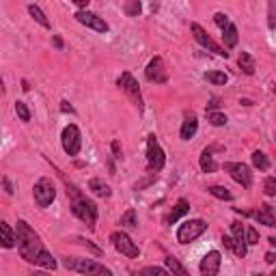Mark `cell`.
I'll return each mask as SVG.
<instances>
[{"mask_svg": "<svg viewBox=\"0 0 276 276\" xmlns=\"http://www.w3.org/2000/svg\"><path fill=\"white\" fill-rule=\"evenodd\" d=\"M16 246L24 261L33 265H41L48 270H56V259L43 248L39 235L31 229L26 220H18L16 224Z\"/></svg>", "mask_w": 276, "mask_h": 276, "instance_id": "obj_1", "label": "cell"}, {"mask_svg": "<svg viewBox=\"0 0 276 276\" xmlns=\"http://www.w3.org/2000/svg\"><path fill=\"white\" fill-rule=\"evenodd\" d=\"M71 192V197H74V201H71V212H74L76 218H80L89 229H95V222H97V205L93 203L91 199L82 197V194H78V190L74 188V190H67Z\"/></svg>", "mask_w": 276, "mask_h": 276, "instance_id": "obj_2", "label": "cell"}, {"mask_svg": "<svg viewBox=\"0 0 276 276\" xmlns=\"http://www.w3.org/2000/svg\"><path fill=\"white\" fill-rule=\"evenodd\" d=\"M63 265L71 272H78V274H97V276H110L112 272L108 270L106 265L97 263L93 259H80V257H67L63 259Z\"/></svg>", "mask_w": 276, "mask_h": 276, "instance_id": "obj_3", "label": "cell"}, {"mask_svg": "<svg viewBox=\"0 0 276 276\" xmlns=\"http://www.w3.org/2000/svg\"><path fill=\"white\" fill-rule=\"evenodd\" d=\"M166 164V156L160 141L156 138V134L147 136V171L149 173H160Z\"/></svg>", "mask_w": 276, "mask_h": 276, "instance_id": "obj_4", "label": "cell"}, {"mask_svg": "<svg viewBox=\"0 0 276 276\" xmlns=\"http://www.w3.org/2000/svg\"><path fill=\"white\" fill-rule=\"evenodd\" d=\"M117 86L123 93H125V95L129 97V101H132V104L138 108V112H143L145 104H143V95H141V86H138L136 78L129 74V71H123V74L117 78Z\"/></svg>", "mask_w": 276, "mask_h": 276, "instance_id": "obj_5", "label": "cell"}, {"mask_svg": "<svg viewBox=\"0 0 276 276\" xmlns=\"http://www.w3.org/2000/svg\"><path fill=\"white\" fill-rule=\"evenodd\" d=\"M205 231H207V222L201 220V218L186 220L184 224H179V229H177V242L179 244H190L197 237H201Z\"/></svg>", "mask_w": 276, "mask_h": 276, "instance_id": "obj_6", "label": "cell"}, {"mask_svg": "<svg viewBox=\"0 0 276 276\" xmlns=\"http://www.w3.org/2000/svg\"><path fill=\"white\" fill-rule=\"evenodd\" d=\"M110 242L114 246V250L121 252L123 257H127V259H138V257H141V248L134 244V239L129 237L125 231H112Z\"/></svg>", "mask_w": 276, "mask_h": 276, "instance_id": "obj_7", "label": "cell"}, {"mask_svg": "<svg viewBox=\"0 0 276 276\" xmlns=\"http://www.w3.org/2000/svg\"><path fill=\"white\" fill-rule=\"evenodd\" d=\"M33 197H35V203H37L39 207L52 205V201L56 199V186L52 184V179L41 177L37 184L33 186Z\"/></svg>", "mask_w": 276, "mask_h": 276, "instance_id": "obj_8", "label": "cell"}, {"mask_svg": "<svg viewBox=\"0 0 276 276\" xmlns=\"http://www.w3.org/2000/svg\"><path fill=\"white\" fill-rule=\"evenodd\" d=\"M61 143H63V149L67 156H78L80 154V147H82V134H80L78 125H67L61 134Z\"/></svg>", "mask_w": 276, "mask_h": 276, "instance_id": "obj_9", "label": "cell"}, {"mask_svg": "<svg viewBox=\"0 0 276 276\" xmlns=\"http://www.w3.org/2000/svg\"><path fill=\"white\" fill-rule=\"evenodd\" d=\"M190 31H192V35H194V39H197L203 48H207L209 52H214V54H218V56H222V59H229V52H227V50L218 46V43H216L212 37H209L207 31H205V28H203L201 24L192 22V24H190Z\"/></svg>", "mask_w": 276, "mask_h": 276, "instance_id": "obj_10", "label": "cell"}, {"mask_svg": "<svg viewBox=\"0 0 276 276\" xmlns=\"http://www.w3.org/2000/svg\"><path fill=\"white\" fill-rule=\"evenodd\" d=\"M145 78H147L149 82H156V84H164L166 80H169V71H166L162 56H154V59L149 61L147 69H145Z\"/></svg>", "mask_w": 276, "mask_h": 276, "instance_id": "obj_11", "label": "cell"}, {"mask_svg": "<svg viewBox=\"0 0 276 276\" xmlns=\"http://www.w3.org/2000/svg\"><path fill=\"white\" fill-rule=\"evenodd\" d=\"M222 169L227 171L229 175L237 181V184H242L244 188L252 186V173H250V169L246 164H242V162H224Z\"/></svg>", "mask_w": 276, "mask_h": 276, "instance_id": "obj_12", "label": "cell"}, {"mask_svg": "<svg viewBox=\"0 0 276 276\" xmlns=\"http://www.w3.org/2000/svg\"><path fill=\"white\" fill-rule=\"evenodd\" d=\"M74 18L80 22V24L89 26V28H93V31H97V33H108V31H110V24H108L104 18H99L97 13H91L86 9H80Z\"/></svg>", "mask_w": 276, "mask_h": 276, "instance_id": "obj_13", "label": "cell"}, {"mask_svg": "<svg viewBox=\"0 0 276 276\" xmlns=\"http://www.w3.org/2000/svg\"><path fill=\"white\" fill-rule=\"evenodd\" d=\"M231 239H233L231 250H233L239 259H244L246 252H248V248H246V239H244V224L239 220L231 222Z\"/></svg>", "mask_w": 276, "mask_h": 276, "instance_id": "obj_14", "label": "cell"}, {"mask_svg": "<svg viewBox=\"0 0 276 276\" xmlns=\"http://www.w3.org/2000/svg\"><path fill=\"white\" fill-rule=\"evenodd\" d=\"M220 265H222V255L218 250H209L205 257H203L199 270L203 276H216L220 272Z\"/></svg>", "mask_w": 276, "mask_h": 276, "instance_id": "obj_15", "label": "cell"}, {"mask_svg": "<svg viewBox=\"0 0 276 276\" xmlns=\"http://www.w3.org/2000/svg\"><path fill=\"white\" fill-rule=\"evenodd\" d=\"M252 216H255V220L259 224H265V227H270V229L276 227V212H274V207L270 205V203L259 205V209L257 212H252Z\"/></svg>", "mask_w": 276, "mask_h": 276, "instance_id": "obj_16", "label": "cell"}, {"mask_svg": "<svg viewBox=\"0 0 276 276\" xmlns=\"http://www.w3.org/2000/svg\"><path fill=\"white\" fill-rule=\"evenodd\" d=\"M199 132V119L194 112H186V119L184 123H181V129H179V136L181 141H190V138H194V134Z\"/></svg>", "mask_w": 276, "mask_h": 276, "instance_id": "obj_17", "label": "cell"}, {"mask_svg": "<svg viewBox=\"0 0 276 276\" xmlns=\"http://www.w3.org/2000/svg\"><path fill=\"white\" fill-rule=\"evenodd\" d=\"M214 151H222L220 145H214V147H207V149H203V154H201V160H199V164H201V171L203 173H214L218 169V164L214 162Z\"/></svg>", "mask_w": 276, "mask_h": 276, "instance_id": "obj_18", "label": "cell"}, {"mask_svg": "<svg viewBox=\"0 0 276 276\" xmlns=\"http://www.w3.org/2000/svg\"><path fill=\"white\" fill-rule=\"evenodd\" d=\"M188 212H190V203H188L186 199H179L177 203H175V207L171 209L169 214H166V218H164V224H173V222H177L181 216H186Z\"/></svg>", "mask_w": 276, "mask_h": 276, "instance_id": "obj_19", "label": "cell"}, {"mask_svg": "<svg viewBox=\"0 0 276 276\" xmlns=\"http://www.w3.org/2000/svg\"><path fill=\"white\" fill-rule=\"evenodd\" d=\"M0 246L3 248H16V233L3 218H0Z\"/></svg>", "mask_w": 276, "mask_h": 276, "instance_id": "obj_20", "label": "cell"}, {"mask_svg": "<svg viewBox=\"0 0 276 276\" xmlns=\"http://www.w3.org/2000/svg\"><path fill=\"white\" fill-rule=\"evenodd\" d=\"M222 41H224V48L227 50H233L237 46V26L233 22H229V24L222 28Z\"/></svg>", "mask_w": 276, "mask_h": 276, "instance_id": "obj_21", "label": "cell"}, {"mask_svg": "<svg viewBox=\"0 0 276 276\" xmlns=\"http://www.w3.org/2000/svg\"><path fill=\"white\" fill-rule=\"evenodd\" d=\"M89 190L93 192V194H95V197H110V194H112V190H110V186H108V184H104V181H101V179H91L89 181Z\"/></svg>", "mask_w": 276, "mask_h": 276, "instance_id": "obj_22", "label": "cell"}, {"mask_svg": "<svg viewBox=\"0 0 276 276\" xmlns=\"http://www.w3.org/2000/svg\"><path fill=\"white\" fill-rule=\"evenodd\" d=\"M237 65L242 67V71H244L246 76H252V74H255V59H252L248 52H242V54H239Z\"/></svg>", "mask_w": 276, "mask_h": 276, "instance_id": "obj_23", "label": "cell"}, {"mask_svg": "<svg viewBox=\"0 0 276 276\" xmlns=\"http://www.w3.org/2000/svg\"><path fill=\"white\" fill-rule=\"evenodd\" d=\"M28 13H31V18L37 22L39 26H43V28H50V20L46 18V13H43L37 5H28Z\"/></svg>", "mask_w": 276, "mask_h": 276, "instance_id": "obj_24", "label": "cell"}, {"mask_svg": "<svg viewBox=\"0 0 276 276\" xmlns=\"http://www.w3.org/2000/svg\"><path fill=\"white\" fill-rule=\"evenodd\" d=\"M164 265H166V270L173 272V274H179V276H188V274H190L184 265L179 263V259H175V257H166L164 259Z\"/></svg>", "mask_w": 276, "mask_h": 276, "instance_id": "obj_25", "label": "cell"}, {"mask_svg": "<svg viewBox=\"0 0 276 276\" xmlns=\"http://www.w3.org/2000/svg\"><path fill=\"white\" fill-rule=\"evenodd\" d=\"M119 224L123 229H136L138 227V218H136V209H127L125 214L121 216V220Z\"/></svg>", "mask_w": 276, "mask_h": 276, "instance_id": "obj_26", "label": "cell"}, {"mask_svg": "<svg viewBox=\"0 0 276 276\" xmlns=\"http://www.w3.org/2000/svg\"><path fill=\"white\" fill-rule=\"evenodd\" d=\"M123 11H125L127 18H138L143 11V5L141 0H125V5H123Z\"/></svg>", "mask_w": 276, "mask_h": 276, "instance_id": "obj_27", "label": "cell"}, {"mask_svg": "<svg viewBox=\"0 0 276 276\" xmlns=\"http://www.w3.org/2000/svg\"><path fill=\"white\" fill-rule=\"evenodd\" d=\"M252 164H255V169L259 171H267L270 169V160H267V156L263 154V151H252Z\"/></svg>", "mask_w": 276, "mask_h": 276, "instance_id": "obj_28", "label": "cell"}, {"mask_svg": "<svg viewBox=\"0 0 276 276\" xmlns=\"http://www.w3.org/2000/svg\"><path fill=\"white\" fill-rule=\"evenodd\" d=\"M207 192L212 194V197L220 199V201H233V194H231L224 186H209V188H207Z\"/></svg>", "mask_w": 276, "mask_h": 276, "instance_id": "obj_29", "label": "cell"}, {"mask_svg": "<svg viewBox=\"0 0 276 276\" xmlns=\"http://www.w3.org/2000/svg\"><path fill=\"white\" fill-rule=\"evenodd\" d=\"M205 78H207L212 84H216V86H224V84L229 82V76L224 74V71H207Z\"/></svg>", "mask_w": 276, "mask_h": 276, "instance_id": "obj_30", "label": "cell"}, {"mask_svg": "<svg viewBox=\"0 0 276 276\" xmlns=\"http://www.w3.org/2000/svg\"><path fill=\"white\" fill-rule=\"evenodd\" d=\"M244 239H246V246H255L259 244V233L255 227H244Z\"/></svg>", "mask_w": 276, "mask_h": 276, "instance_id": "obj_31", "label": "cell"}, {"mask_svg": "<svg viewBox=\"0 0 276 276\" xmlns=\"http://www.w3.org/2000/svg\"><path fill=\"white\" fill-rule=\"evenodd\" d=\"M207 121L212 123V125H216V127L227 125V117H224L222 112H214V110H209V112H207Z\"/></svg>", "mask_w": 276, "mask_h": 276, "instance_id": "obj_32", "label": "cell"}, {"mask_svg": "<svg viewBox=\"0 0 276 276\" xmlns=\"http://www.w3.org/2000/svg\"><path fill=\"white\" fill-rule=\"evenodd\" d=\"M16 112L24 123L31 121V110H28V106L24 104V101H16Z\"/></svg>", "mask_w": 276, "mask_h": 276, "instance_id": "obj_33", "label": "cell"}, {"mask_svg": "<svg viewBox=\"0 0 276 276\" xmlns=\"http://www.w3.org/2000/svg\"><path fill=\"white\" fill-rule=\"evenodd\" d=\"M141 274H158V276H166L169 270L166 267H158V265H149V267H143Z\"/></svg>", "mask_w": 276, "mask_h": 276, "instance_id": "obj_34", "label": "cell"}, {"mask_svg": "<svg viewBox=\"0 0 276 276\" xmlns=\"http://www.w3.org/2000/svg\"><path fill=\"white\" fill-rule=\"evenodd\" d=\"M263 188H265V194H267V197H274V194H276V179H274V177H267Z\"/></svg>", "mask_w": 276, "mask_h": 276, "instance_id": "obj_35", "label": "cell"}, {"mask_svg": "<svg viewBox=\"0 0 276 276\" xmlns=\"http://www.w3.org/2000/svg\"><path fill=\"white\" fill-rule=\"evenodd\" d=\"M214 22H216V24L220 26V28H224L231 20H229V16H224V13H214Z\"/></svg>", "mask_w": 276, "mask_h": 276, "instance_id": "obj_36", "label": "cell"}, {"mask_svg": "<svg viewBox=\"0 0 276 276\" xmlns=\"http://www.w3.org/2000/svg\"><path fill=\"white\" fill-rule=\"evenodd\" d=\"M110 149H112V156L114 158H121V143L119 141H112L110 143Z\"/></svg>", "mask_w": 276, "mask_h": 276, "instance_id": "obj_37", "label": "cell"}, {"mask_svg": "<svg viewBox=\"0 0 276 276\" xmlns=\"http://www.w3.org/2000/svg\"><path fill=\"white\" fill-rule=\"evenodd\" d=\"M61 110H63V112H71V114L76 112V110H74V106H69V101H67V99H63V101H61Z\"/></svg>", "mask_w": 276, "mask_h": 276, "instance_id": "obj_38", "label": "cell"}, {"mask_svg": "<svg viewBox=\"0 0 276 276\" xmlns=\"http://www.w3.org/2000/svg\"><path fill=\"white\" fill-rule=\"evenodd\" d=\"M71 3H74L76 7H80V9H86V7H89V3H91V0H71Z\"/></svg>", "mask_w": 276, "mask_h": 276, "instance_id": "obj_39", "label": "cell"}, {"mask_svg": "<svg viewBox=\"0 0 276 276\" xmlns=\"http://www.w3.org/2000/svg\"><path fill=\"white\" fill-rule=\"evenodd\" d=\"M3 184H5V190H7V194H13V188H11V181L9 179H3Z\"/></svg>", "mask_w": 276, "mask_h": 276, "instance_id": "obj_40", "label": "cell"}, {"mask_svg": "<svg viewBox=\"0 0 276 276\" xmlns=\"http://www.w3.org/2000/svg\"><path fill=\"white\" fill-rule=\"evenodd\" d=\"M54 48L56 50H63V39L61 37H54Z\"/></svg>", "mask_w": 276, "mask_h": 276, "instance_id": "obj_41", "label": "cell"}, {"mask_svg": "<svg viewBox=\"0 0 276 276\" xmlns=\"http://www.w3.org/2000/svg\"><path fill=\"white\" fill-rule=\"evenodd\" d=\"M265 261H267V263H274V261H276V255H274V252H267V255H265Z\"/></svg>", "mask_w": 276, "mask_h": 276, "instance_id": "obj_42", "label": "cell"}, {"mask_svg": "<svg viewBox=\"0 0 276 276\" xmlns=\"http://www.w3.org/2000/svg\"><path fill=\"white\" fill-rule=\"evenodd\" d=\"M0 95H5V82L0 80Z\"/></svg>", "mask_w": 276, "mask_h": 276, "instance_id": "obj_43", "label": "cell"}]
</instances>
